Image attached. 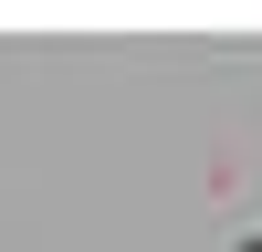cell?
Masks as SVG:
<instances>
[{
    "instance_id": "obj_1",
    "label": "cell",
    "mask_w": 262,
    "mask_h": 252,
    "mask_svg": "<svg viewBox=\"0 0 262 252\" xmlns=\"http://www.w3.org/2000/svg\"><path fill=\"white\" fill-rule=\"evenodd\" d=\"M231 252H262V231H242V242H231Z\"/></svg>"
}]
</instances>
